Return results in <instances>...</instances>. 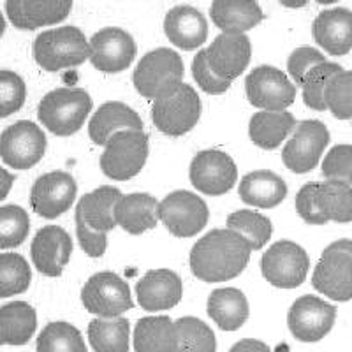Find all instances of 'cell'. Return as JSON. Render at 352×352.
I'll use <instances>...</instances> for the list:
<instances>
[{"instance_id": "2e32d148", "label": "cell", "mask_w": 352, "mask_h": 352, "mask_svg": "<svg viewBox=\"0 0 352 352\" xmlns=\"http://www.w3.org/2000/svg\"><path fill=\"white\" fill-rule=\"evenodd\" d=\"M136 58V43L129 32L118 27H106L90 39V62L106 74H116Z\"/></svg>"}, {"instance_id": "b9f144b4", "label": "cell", "mask_w": 352, "mask_h": 352, "mask_svg": "<svg viewBox=\"0 0 352 352\" xmlns=\"http://www.w3.org/2000/svg\"><path fill=\"white\" fill-rule=\"evenodd\" d=\"M27 87L16 72L0 71V116L8 118L12 113H16L25 104Z\"/></svg>"}, {"instance_id": "ffe728a7", "label": "cell", "mask_w": 352, "mask_h": 352, "mask_svg": "<svg viewBox=\"0 0 352 352\" xmlns=\"http://www.w3.org/2000/svg\"><path fill=\"white\" fill-rule=\"evenodd\" d=\"M136 296L143 310L162 312L180 303L184 284L171 270H152L136 284Z\"/></svg>"}, {"instance_id": "277c9868", "label": "cell", "mask_w": 352, "mask_h": 352, "mask_svg": "<svg viewBox=\"0 0 352 352\" xmlns=\"http://www.w3.org/2000/svg\"><path fill=\"white\" fill-rule=\"evenodd\" d=\"M184 60L169 48L148 52L134 69L132 81L138 94L157 100L184 83Z\"/></svg>"}, {"instance_id": "7c38bea8", "label": "cell", "mask_w": 352, "mask_h": 352, "mask_svg": "<svg viewBox=\"0 0 352 352\" xmlns=\"http://www.w3.org/2000/svg\"><path fill=\"white\" fill-rule=\"evenodd\" d=\"M329 144V131L322 122L305 120L296 125L292 136L282 150L285 168L303 175L319 164L320 157Z\"/></svg>"}, {"instance_id": "4fadbf2b", "label": "cell", "mask_w": 352, "mask_h": 352, "mask_svg": "<svg viewBox=\"0 0 352 352\" xmlns=\"http://www.w3.org/2000/svg\"><path fill=\"white\" fill-rule=\"evenodd\" d=\"M46 152V136L34 122L20 120L4 129L0 136V155L12 169H30Z\"/></svg>"}, {"instance_id": "4316f807", "label": "cell", "mask_w": 352, "mask_h": 352, "mask_svg": "<svg viewBox=\"0 0 352 352\" xmlns=\"http://www.w3.org/2000/svg\"><path fill=\"white\" fill-rule=\"evenodd\" d=\"M124 194L113 185H102L85 194L76 206V215L92 229L108 234L116 226V204Z\"/></svg>"}, {"instance_id": "f35d334b", "label": "cell", "mask_w": 352, "mask_h": 352, "mask_svg": "<svg viewBox=\"0 0 352 352\" xmlns=\"http://www.w3.org/2000/svg\"><path fill=\"white\" fill-rule=\"evenodd\" d=\"M342 71L344 69L335 62H324V64L317 65L316 69L308 72V76L305 78L303 85H301L305 106L316 109V111L328 109V106H326V88H328L329 81Z\"/></svg>"}, {"instance_id": "ee69618b", "label": "cell", "mask_w": 352, "mask_h": 352, "mask_svg": "<svg viewBox=\"0 0 352 352\" xmlns=\"http://www.w3.org/2000/svg\"><path fill=\"white\" fill-rule=\"evenodd\" d=\"M326 56L312 46H301L291 53L287 60V71L294 85H303L305 78L308 76V72L316 69L317 65L324 64Z\"/></svg>"}, {"instance_id": "603a6c76", "label": "cell", "mask_w": 352, "mask_h": 352, "mask_svg": "<svg viewBox=\"0 0 352 352\" xmlns=\"http://www.w3.org/2000/svg\"><path fill=\"white\" fill-rule=\"evenodd\" d=\"M164 34L176 48L192 52L203 46L208 37V21L192 6H176L164 18Z\"/></svg>"}, {"instance_id": "74e56055", "label": "cell", "mask_w": 352, "mask_h": 352, "mask_svg": "<svg viewBox=\"0 0 352 352\" xmlns=\"http://www.w3.org/2000/svg\"><path fill=\"white\" fill-rule=\"evenodd\" d=\"M32 280L30 266L20 254L4 252L0 256V298H11L28 289Z\"/></svg>"}, {"instance_id": "4dcf8cb0", "label": "cell", "mask_w": 352, "mask_h": 352, "mask_svg": "<svg viewBox=\"0 0 352 352\" xmlns=\"http://www.w3.org/2000/svg\"><path fill=\"white\" fill-rule=\"evenodd\" d=\"M136 352H176L175 322L166 316L143 317L134 329Z\"/></svg>"}, {"instance_id": "8d00e7d4", "label": "cell", "mask_w": 352, "mask_h": 352, "mask_svg": "<svg viewBox=\"0 0 352 352\" xmlns=\"http://www.w3.org/2000/svg\"><path fill=\"white\" fill-rule=\"evenodd\" d=\"M37 352H88L80 329L69 322H50L37 336Z\"/></svg>"}, {"instance_id": "f6af8a7d", "label": "cell", "mask_w": 352, "mask_h": 352, "mask_svg": "<svg viewBox=\"0 0 352 352\" xmlns=\"http://www.w3.org/2000/svg\"><path fill=\"white\" fill-rule=\"evenodd\" d=\"M192 76L194 80H196V83L199 85L201 90H204V92L210 94V96H220V94L228 92L229 87H231L229 81L222 80V78H219L215 72L212 71L204 50L197 52V55L194 56Z\"/></svg>"}, {"instance_id": "836d02e7", "label": "cell", "mask_w": 352, "mask_h": 352, "mask_svg": "<svg viewBox=\"0 0 352 352\" xmlns=\"http://www.w3.org/2000/svg\"><path fill=\"white\" fill-rule=\"evenodd\" d=\"M129 320L97 317L88 324V340L96 352H129Z\"/></svg>"}, {"instance_id": "d4e9b609", "label": "cell", "mask_w": 352, "mask_h": 352, "mask_svg": "<svg viewBox=\"0 0 352 352\" xmlns=\"http://www.w3.org/2000/svg\"><path fill=\"white\" fill-rule=\"evenodd\" d=\"M159 204L146 192L124 194L116 204V226L129 234H143L160 220Z\"/></svg>"}, {"instance_id": "7dc6e473", "label": "cell", "mask_w": 352, "mask_h": 352, "mask_svg": "<svg viewBox=\"0 0 352 352\" xmlns=\"http://www.w3.org/2000/svg\"><path fill=\"white\" fill-rule=\"evenodd\" d=\"M76 236L80 247L90 257H102L108 247V234L92 229L81 217L76 215Z\"/></svg>"}, {"instance_id": "5b68a950", "label": "cell", "mask_w": 352, "mask_h": 352, "mask_svg": "<svg viewBox=\"0 0 352 352\" xmlns=\"http://www.w3.org/2000/svg\"><path fill=\"white\" fill-rule=\"evenodd\" d=\"M317 292L333 301L352 300V240H338L324 248L312 275Z\"/></svg>"}, {"instance_id": "44dd1931", "label": "cell", "mask_w": 352, "mask_h": 352, "mask_svg": "<svg viewBox=\"0 0 352 352\" xmlns=\"http://www.w3.org/2000/svg\"><path fill=\"white\" fill-rule=\"evenodd\" d=\"M72 2L64 0H8L6 14L20 30H36L56 25L69 16Z\"/></svg>"}, {"instance_id": "d590c367", "label": "cell", "mask_w": 352, "mask_h": 352, "mask_svg": "<svg viewBox=\"0 0 352 352\" xmlns=\"http://www.w3.org/2000/svg\"><path fill=\"white\" fill-rule=\"evenodd\" d=\"M228 229L236 231L250 243L252 250H261L272 238V220L259 212L238 210L228 217Z\"/></svg>"}, {"instance_id": "d6986e66", "label": "cell", "mask_w": 352, "mask_h": 352, "mask_svg": "<svg viewBox=\"0 0 352 352\" xmlns=\"http://www.w3.org/2000/svg\"><path fill=\"white\" fill-rule=\"evenodd\" d=\"M72 240L60 226H44L37 231L30 256L37 272L46 276H60L71 261Z\"/></svg>"}, {"instance_id": "c3c4849f", "label": "cell", "mask_w": 352, "mask_h": 352, "mask_svg": "<svg viewBox=\"0 0 352 352\" xmlns=\"http://www.w3.org/2000/svg\"><path fill=\"white\" fill-rule=\"evenodd\" d=\"M229 352H272V349L261 340H254V338H245V340L236 342L229 349Z\"/></svg>"}, {"instance_id": "ba28073f", "label": "cell", "mask_w": 352, "mask_h": 352, "mask_svg": "<svg viewBox=\"0 0 352 352\" xmlns=\"http://www.w3.org/2000/svg\"><path fill=\"white\" fill-rule=\"evenodd\" d=\"M310 257L301 245L280 240L261 257V273L275 287L296 289L307 280Z\"/></svg>"}, {"instance_id": "7402d4cb", "label": "cell", "mask_w": 352, "mask_h": 352, "mask_svg": "<svg viewBox=\"0 0 352 352\" xmlns=\"http://www.w3.org/2000/svg\"><path fill=\"white\" fill-rule=\"evenodd\" d=\"M312 36L329 55H347L352 50V11L333 8L319 12L312 25Z\"/></svg>"}, {"instance_id": "3957f363", "label": "cell", "mask_w": 352, "mask_h": 352, "mask_svg": "<svg viewBox=\"0 0 352 352\" xmlns=\"http://www.w3.org/2000/svg\"><path fill=\"white\" fill-rule=\"evenodd\" d=\"M34 58L44 71L56 72L90 60V41L78 27H58L34 41Z\"/></svg>"}, {"instance_id": "60d3db41", "label": "cell", "mask_w": 352, "mask_h": 352, "mask_svg": "<svg viewBox=\"0 0 352 352\" xmlns=\"http://www.w3.org/2000/svg\"><path fill=\"white\" fill-rule=\"evenodd\" d=\"M326 106L338 120H352V71L338 72L329 81Z\"/></svg>"}, {"instance_id": "e0dca14e", "label": "cell", "mask_w": 352, "mask_h": 352, "mask_svg": "<svg viewBox=\"0 0 352 352\" xmlns=\"http://www.w3.org/2000/svg\"><path fill=\"white\" fill-rule=\"evenodd\" d=\"M78 194L76 180L65 171L39 176L30 190L32 210L44 219H56L72 206Z\"/></svg>"}, {"instance_id": "52a82bcc", "label": "cell", "mask_w": 352, "mask_h": 352, "mask_svg": "<svg viewBox=\"0 0 352 352\" xmlns=\"http://www.w3.org/2000/svg\"><path fill=\"white\" fill-rule=\"evenodd\" d=\"M148 159V136L144 131L118 132L100 155V169L108 178L116 182L131 180L146 164Z\"/></svg>"}, {"instance_id": "1f68e13d", "label": "cell", "mask_w": 352, "mask_h": 352, "mask_svg": "<svg viewBox=\"0 0 352 352\" xmlns=\"http://www.w3.org/2000/svg\"><path fill=\"white\" fill-rule=\"evenodd\" d=\"M36 310L25 301H12L0 308V329L4 345L27 344L36 333Z\"/></svg>"}, {"instance_id": "ac0fdd59", "label": "cell", "mask_w": 352, "mask_h": 352, "mask_svg": "<svg viewBox=\"0 0 352 352\" xmlns=\"http://www.w3.org/2000/svg\"><path fill=\"white\" fill-rule=\"evenodd\" d=\"M204 52L210 67L217 76L232 83L236 78H240V74H243L250 64L252 46L245 34L222 32Z\"/></svg>"}, {"instance_id": "7a4b0ae2", "label": "cell", "mask_w": 352, "mask_h": 352, "mask_svg": "<svg viewBox=\"0 0 352 352\" xmlns=\"http://www.w3.org/2000/svg\"><path fill=\"white\" fill-rule=\"evenodd\" d=\"M92 111V99L83 88H55L39 102L37 116L55 136H72L83 127Z\"/></svg>"}, {"instance_id": "83f0119b", "label": "cell", "mask_w": 352, "mask_h": 352, "mask_svg": "<svg viewBox=\"0 0 352 352\" xmlns=\"http://www.w3.org/2000/svg\"><path fill=\"white\" fill-rule=\"evenodd\" d=\"M210 14L224 34H245L264 18L261 6L250 0H215Z\"/></svg>"}, {"instance_id": "e575fe53", "label": "cell", "mask_w": 352, "mask_h": 352, "mask_svg": "<svg viewBox=\"0 0 352 352\" xmlns=\"http://www.w3.org/2000/svg\"><path fill=\"white\" fill-rule=\"evenodd\" d=\"M176 352H217V340L212 328L196 317L175 320Z\"/></svg>"}, {"instance_id": "681fc988", "label": "cell", "mask_w": 352, "mask_h": 352, "mask_svg": "<svg viewBox=\"0 0 352 352\" xmlns=\"http://www.w3.org/2000/svg\"><path fill=\"white\" fill-rule=\"evenodd\" d=\"M0 175H2V190H0V199H6L9 194V190H11L12 184H14V176L9 175L8 169H2V171H0Z\"/></svg>"}, {"instance_id": "8992f818", "label": "cell", "mask_w": 352, "mask_h": 352, "mask_svg": "<svg viewBox=\"0 0 352 352\" xmlns=\"http://www.w3.org/2000/svg\"><path fill=\"white\" fill-rule=\"evenodd\" d=\"M201 118V99L190 85L182 83L166 96L153 100L152 120L166 136H184Z\"/></svg>"}, {"instance_id": "cb8c5ba5", "label": "cell", "mask_w": 352, "mask_h": 352, "mask_svg": "<svg viewBox=\"0 0 352 352\" xmlns=\"http://www.w3.org/2000/svg\"><path fill=\"white\" fill-rule=\"evenodd\" d=\"M124 131H143V120L131 106L118 100L100 106L88 124V136L100 146H106L115 134Z\"/></svg>"}, {"instance_id": "6da1fadb", "label": "cell", "mask_w": 352, "mask_h": 352, "mask_svg": "<svg viewBox=\"0 0 352 352\" xmlns=\"http://www.w3.org/2000/svg\"><path fill=\"white\" fill-rule=\"evenodd\" d=\"M252 247L232 229L206 232L190 250V270L199 280L217 284L236 278L250 261Z\"/></svg>"}, {"instance_id": "f1b7e54d", "label": "cell", "mask_w": 352, "mask_h": 352, "mask_svg": "<svg viewBox=\"0 0 352 352\" xmlns=\"http://www.w3.org/2000/svg\"><path fill=\"white\" fill-rule=\"evenodd\" d=\"M208 316L224 331H236L248 319V301L240 289L222 287L210 294Z\"/></svg>"}, {"instance_id": "bcb514c9", "label": "cell", "mask_w": 352, "mask_h": 352, "mask_svg": "<svg viewBox=\"0 0 352 352\" xmlns=\"http://www.w3.org/2000/svg\"><path fill=\"white\" fill-rule=\"evenodd\" d=\"M317 187L319 184H307L296 194V212L307 224L322 226L328 224L317 208Z\"/></svg>"}, {"instance_id": "7bdbcfd3", "label": "cell", "mask_w": 352, "mask_h": 352, "mask_svg": "<svg viewBox=\"0 0 352 352\" xmlns=\"http://www.w3.org/2000/svg\"><path fill=\"white\" fill-rule=\"evenodd\" d=\"M322 175L326 180L352 185V144H336L329 150L322 162Z\"/></svg>"}, {"instance_id": "5bb4252c", "label": "cell", "mask_w": 352, "mask_h": 352, "mask_svg": "<svg viewBox=\"0 0 352 352\" xmlns=\"http://www.w3.org/2000/svg\"><path fill=\"white\" fill-rule=\"evenodd\" d=\"M190 184L206 196H222L238 182V169L231 155L220 150H203L188 168Z\"/></svg>"}, {"instance_id": "f546056e", "label": "cell", "mask_w": 352, "mask_h": 352, "mask_svg": "<svg viewBox=\"0 0 352 352\" xmlns=\"http://www.w3.org/2000/svg\"><path fill=\"white\" fill-rule=\"evenodd\" d=\"M296 129V120L289 111H259L250 118L248 136L263 150H275Z\"/></svg>"}, {"instance_id": "9c48e42d", "label": "cell", "mask_w": 352, "mask_h": 352, "mask_svg": "<svg viewBox=\"0 0 352 352\" xmlns=\"http://www.w3.org/2000/svg\"><path fill=\"white\" fill-rule=\"evenodd\" d=\"M81 303L88 312L102 319L120 317L134 307L129 284L113 272L90 276L81 289Z\"/></svg>"}, {"instance_id": "8fae6325", "label": "cell", "mask_w": 352, "mask_h": 352, "mask_svg": "<svg viewBox=\"0 0 352 352\" xmlns=\"http://www.w3.org/2000/svg\"><path fill=\"white\" fill-rule=\"evenodd\" d=\"M160 222L178 238H192L208 224V206L197 194L175 190L159 204Z\"/></svg>"}, {"instance_id": "d6a6232c", "label": "cell", "mask_w": 352, "mask_h": 352, "mask_svg": "<svg viewBox=\"0 0 352 352\" xmlns=\"http://www.w3.org/2000/svg\"><path fill=\"white\" fill-rule=\"evenodd\" d=\"M317 208L326 222H352V185L333 180L319 184Z\"/></svg>"}, {"instance_id": "30bf717a", "label": "cell", "mask_w": 352, "mask_h": 352, "mask_svg": "<svg viewBox=\"0 0 352 352\" xmlns=\"http://www.w3.org/2000/svg\"><path fill=\"white\" fill-rule=\"evenodd\" d=\"M248 102L261 111H285L296 99V85L280 69L259 65L245 80Z\"/></svg>"}, {"instance_id": "ab89813d", "label": "cell", "mask_w": 352, "mask_h": 352, "mask_svg": "<svg viewBox=\"0 0 352 352\" xmlns=\"http://www.w3.org/2000/svg\"><path fill=\"white\" fill-rule=\"evenodd\" d=\"M30 231L28 213L16 204H6L0 208V248L20 247Z\"/></svg>"}, {"instance_id": "484cf974", "label": "cell", "mask_w": 352, "mask_h": 352, "mask_svg": "<svg viewBox=\"0 0 352 352\" xmlns=\"http://www.w3.org/2000/svg\"><path fill=\"white\" fill-rule=\"evenodd\" d=\"M241 201L256 208H275L287 196V185L268 169H257L241 178L238 187Z\"/></svg>"}, {"instance_id": "9a60e30c", "label": "cell", "mask_w": 352, "mask_h": 352, "mask_svg": "<svg viewBox=\"0 0 352 352\" xmlns=\"http://www.w3.org/2000/svg\"><path fill=\"white\" fill-rule=\"evenodd\" d=\"M336 308L317 296H301L291 305L287 314L289 331L305 344L322 340L333 329Z\"/></svg>"}]
</instances>
